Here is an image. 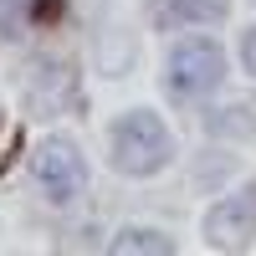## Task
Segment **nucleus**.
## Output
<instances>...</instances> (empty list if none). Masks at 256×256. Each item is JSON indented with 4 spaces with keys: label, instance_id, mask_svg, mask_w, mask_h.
<instances>
[{
    "label": "nucleus",
    "instance_id": "5",
    "mask_svg": "<svg viewBox=\"0 0 256 256\" xmlns=\"http://www.w3.org/2000/svg\"><path fill=\"white\" fill-rule=\"evenodd\" d=\"M230 10V0H164V20H184V26H205Z\"/></svg>",
    "mask_w": 256,
    "mask_h": 256
},
{
    "label": "nucleus",
    "instance_id": "7",
    "mask_svg": "<svg viewBox=\"0 0 256 256\" xmlns=\"http://www.w3.org/2000/svg\"><path fill=\"white\" fill-rule=\"evenodd\" d=\"M26 10H31V0H0V36H6V41H20Z\"/></svg>",
    "mask_w": 256,
    "mask_h": 256
},
{
    "label": "nucleus",
    "instance_id": "1",
    "mask_svg": "<svg viewBox=\"0 0 256 256\" xmlns=\"http://www.w3.org/2000/svg\"><path fill=\"white\" fill-rule=\"evenodd\" d=\"M169 159V134L154 113H128L113 128V164L123 174H154Z\"/></svg>",
    "mask_w": 256,
    "mask_h": 256
},
{
    "label": "nucleus",
    "instance_id": "8",
    "mask_svg": "<svg viewBox=\"0 0 256 256\" xmlns=\"http://www.w3.org/2000/svg\"><path fill=\"white\" fill-rule=\"evenodd\" d=\"M241 62H246V72H256V26L241 36Z\"/></svg>",
    "mask_w": 256,
    "mask_h": 256
},
{
    "label": "nucleus",
    "instance_id": "6",
    "mask_svg": "<svg viewBox=\"0 0 256 256\" xmlns=\"http://www.w3.org/2000/svg\"><path fill=\"white\" fill-rule=\"evenodd\" d=\"M113 251H118V256H123V251H154V256H169V251H174V241L159 236V230L134 226V230H118V236H113Z\"/></svg>",
    "mask_w": 256,
    "mask_h": 256
},
{
    "label": "nucleus",
    "instance_id": "4",
    "mask_svg": "<svg viewBox=\"0 0 256 256\" xmlns=\"http://www.w3.org/2000/svg\"><path fill=\"white\" fill-rule=\"evenodd\" d=\"M205 236L216 241V246H246L256 236V195H230L220 200L216 210L205 216Z\"/></svg>",
    "mask_w": 256,
    "mask_h": 256
},
{
    "label": "nucleus",
    "instance_id": "2",
    "mask_svg": "<svg viewBox=\"0 0 256 256\" xmlns=\"http://www.w3.org/2000/svg\"><path fill=\"white\" fill-rule=\"evenodd\" d=\"M220 77H226V56L216 41L190 36L169 52V92L174 98H205L220 88Z\"/></svg>",
    "mask_w": 256,
    "mask_h": 256
},
{
    "label": "nucleus",
    "instance_id": "3",
    "mask_svg": "<svg viewBox=\"0 0 256 256\" xmlns=\"http://www.w3.org/2000/svg\"><path fill=\"white\" fill-rule=\"evenodd\" d=\"M36 180H41V190H46L56 205H67L82 190V180H88V164H82V154L67 138H46L36 148Z\"/></svg>",
    "mask_w": 256,
    "mask_h": 256
}]
</instances>
